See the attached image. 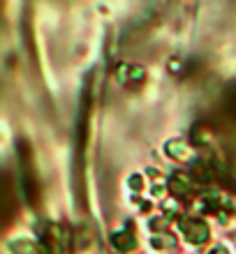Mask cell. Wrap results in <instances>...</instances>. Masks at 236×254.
I'll return each mask as SVG.
<instances>
[{
  "mask_svg": "<svg viewBox=\"0 0 236 254\" xmlns=\"http://www.w3.org/2000/svg\"><path fill=\"white\" fill-rule=\"evenodd\" d=\"M135 245V241H132V236L130 234H116L114 236V248L118 250H130Z\"/></svg>",
  "mask_w": 236,
  "mask_h": 254,
  "instance_id": "7a4b0ae2",
  "label": "cell"
},
{
  "mask_svg": "<svg viewBox=\"0 0 236 254\" xmlns=\"http://www.w3.org/2000/svg\"><path fill=\"white\" fill-rule=\"evenodd\" d=\"M211 254H227V250H223V248H218V250H213Z\"/></svg>",
  "mask_w": 236,
  "mask_h": 254,
  "instance_id": "3957f363",
  "label": "cell"
},
{
  "mask_svg": "<svg viewBox=\"0 0 236 254\" xmlns=\"http://www.w3.org/2000/svg\"><path fill=\"white\" fill-rule=\"evenodd\" d=\"M183 234L190 243H202L209 236V229L202 222H188V224H183Z\"/></svg>",
  "mask_w": 236,
  "mask_h": 254,
  "instance_id": "6da1fadb",
  "label": "cell"
}]
</instances>
